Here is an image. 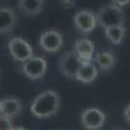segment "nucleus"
Masks as SVG:
<instances>
[{"mask_svg": "<svg viewBox=\"0 0 130 130\" xmlns=\"http://www.w3.org/2000/svg\"><path fill=\"white\" fill-rule=\"evenodd\" d=\"M60 109V95L55 90H43L30 104V112L37 118H48Z\"/></svg>", "mask_w": 130, "mask_h": 130, "instance_id": "1", "label": "nucleus"}, {"mask_svg": "<svg viewBox=\"0 0 130 130\" xmlns=\"http://www.w3.org/2000/svg\"><path fill=\"white\" fill-rule=\"evenodd\" d=\"M95 14L98 25L103 29L112 26H125V14L122 8H118L113 4H107L102 7Z\"/></svg>", "mask_w": 130, "mask_h": 130, "instance_id": "2", "label": "nucleus"}, {"mask_svg": "<svg viewBox=\"0 0 130 130\" xmlns=\"http://www.w3.org/2000/svg\"><path fill=\"white\" fill-rule=\"evenodd\" d=\"M8 51L10 53V56L13 57V60L22 64L34 56V50H32L31 44L21 37H13L9 39Z\"/></svg>", "mask_w": 130, "mask_h": 130, "instance_id": "3", "label": "nucleus"}, {"mask_svg": "<svg viewBox=\"0 0 130 130\" xmlns=\"http://www.w3.org/2000/svg\"><path fill=\"white\" fill-rule=\"evenodd\" d=\"M81 65H82V61L77 56V53H75L73 50H69L67 52H64L62 56L60 57L59 69H60L61 74L64 75L65 78L75 79Z\"/></svg>", "mask_w": 130, "mask_h": 130, "instance_id": "4", "label": "nucleus"}, {"mask_svg": "<svg viewBox=\"0 0 130 130\" xmlns=\"http://www.w3.org/2000/svg\"><path fill=\"white\" fill-rule=\"evenodd\" d=\"M22 73L29 79H42L48 69V62L42 56H32L22 64Z\"/></svg>", "mask_w": 130, "mask_h": 130, "instance_id": "5", "label": "nucleus"}, {"mask_svg": "<svg viewBox=\"0 0 130 130\" xmlns=\"http://www.w3.org/2000/svg\"><path fill=\"white\" fill-rule=\"evenodd\" d=\"M39 46L43 51L48 53H56L64 46V38L55 29L43 31L39 37Z\"/></svg>", "mask_w": 130, "mask_h": 130, "instance_id": "6", "label": "nucleus"}, {"mask_svg": "<svg viewBox=\"0 0 130 130\" xmlns=\"http://www.w3.org/2000/svg\"><path fill=\"white\" fill-rule=\"evenodd\" d=\"M73 22L74 26L81 34H90L91 31L98 26V21H96V14L89 9H81L77 10L74 13L73 17Z\"/></svg>", "mask_w": 130, "mask_h": 130, "instance_id": "7", "label": "nucleus"}, {"mask_svg": "<svg viewBox=\"0 0 130 130\" xmlns=\"http://www.w3.org/2000/svg\"><path fill=\"white\" fill-rule=\"evenodd\" d=\"M107 117L99 108H87L81 113V125L86 130H99L104 126Z\"/></svg>", "mask_w": 130, "mask_h": 130, "instance_id": "8", "label": "nucleus"}, {"mask_svg": "<svg viewBox=\"0 0 130 130\" xmlns=\"http://www.w3.org/2000/svg\"><path fill=\"white\" fill-rule=\"evenodd\" d=\"M73 51L77 53V56L81 59L82 62L92 61L95 56V46L91 39L89 38H79L75 40Z\"/></svg>", "mask_w": 130, "mask_h": 130, "instance_id": "9", "label": "nucleus"}, {"mask_svg": "<svg viewBox=\"0 0 130 130\" xmlns=\"http://www.w3.org/2000/svg\"><path fill=\"white\" fill-rule=\"evenodd\" d=\"M21 112H22V102L18 98L10 96L0 100V115L13 120L21 115Z\"/></svg>", "mask_w": 130, "mask_h": 130, "instance_id": "10", "label": "nucleus"}, {"mask_svg": "<svg viewBox=\"0 0 130 130\" xmlns=\"http://www.w3.org/2000/svg\"><path fill=\"white\" fill-rule=\"evenodd\" d=\"M17 24V14L9 7H0V34L10 32Z\"/></svg>", "mask_w": 130, "mask_h": 130, "instance_id": "11", "label": "nucleus"}, {"mask_svg": "<svg viewBox=\"0 0 130 130\" xmlns=\"http://www.w3.org/2000/svg\"><path fill=\"white\" fill-rule=\"evenodd\" d=\"M98 74L99 73H98V68L94 64V61H86L82 62V65L79 67L75 79L82 83H92L96 79Z\"/></svg>", "mask_w": 130, "mask_h": 130, "instance_id": "12", "label": "nucleus"}, {"mask_svg": "<svg viewBox=\"0 0 130 130\" xmlns=\"http://www.w3.org/2000/svg\"><path fill=\"white\" fill-rule=\"evenodd\" d=\"M92 61L96 65V68H99L100 70L109 72L116 64V57L112 53V51H100L95 53Z\"/></svg>", "mask_w": 130, "mask_h": 130, "instance_id": "13", "label": "nucleus"}, {"mask_svg": "<svg viewBox=\"0 0 130 130\" xmlns=\"http://www.w3.org/2000/svg\"><path fill=\"white\" fill-rule=\"evenodd\" d=\"M17 7L26 16H37L43 10L44 0H18Z\"/></svg>", "mask_w": 130, "mask_h": 130, "instance_id": "14", "label": "nucleus"}, {"mask_svg": "<svg viewBox=\"0 0 130 130\" xmlns=\"http://www.w3.org/2000/svg\"><path fill=\"white\" fill-rule=\"evenodd\" d=\"M125 34H126V27L125 26H112V27L104 29L105 38L115 46L121 44L124 38H125Z\"/></svg>", "mask_w": 130, "mask_h": 130, "instance_id": "15", "label": "nucleus"}, {"mask_svg": "<svg viewBox=\"0 0 130 130\" xmlns=\"http://www.w3.org/2000/svg\"><path fill=\"white\" fill-rule=\"evenodd\" d=\"M14 126H13V122L10 118L0 115V130H12Z\"/></svg>", "mask_w": 130, "mask_h": 130, "instance_id": "16", "label": "nucleus"}, {"mask_svg": "<svg viewBox=\"0 0 130 130\" xmlns=\"http://www.w3.org/2000/svg\"><path fill=\"white\" fill-rule=\"evenodd\" d=\"M57 3L64 9H70L75 5V0H57Z\"/></svg>", "mask_w": 130, "mask_h": 130, "instance_id": "17", "label": "nucleus"}, {"mask_svg": "<svg viewBox=\"0 0 130 130\" xmlns=\"http://www.w3.org/2000/svg\"><path fill=\"white\" fill-rule=\"evenodd\" d=\"M111 4L118 7V8H122L130 4V0H111Z\"/></svg>", "mask_w": 130, "mask_h": 130, "instance_id": "18", "label": "nucleus"}, {"mask_svg": "<svg viewBox=\"0 0 130 130\" xmlns=\"http://www.w3.org/2000/svg\"><path fill=\"white\" fill-rule=\"evenodd\" d=\"M124 118H125V121L127 124H130V103L125 107V109H124Z\"/></svg>", "mask_w": 130, "mask_h": 130, "instance_id": "19", "label": "nucleus"}, {"mask_svg": "<svg viewBox=\"0 0 130 130\" xmlns=\"http://www.w3.org/2000/svg\"><path fill=\"white\" fill-rule=\"evenodd\" d=\"M12 130H26L25 127H21V126H18V127H13Z\"/></svg>", "mask_w": 130, "mask_h": 130, "instance_id": "20", "label": "nucleus"}, {"mask_svg": "<svg viewBox=\"0 0 130 130\" xmlns=\"http://www.w3.org/2000/svg\"><path fill=\"white\" fill-rule=\"evenodd\" d=\"M113 130H122V129H113Z\"/></svg>", "mask_w": 130, "mask_h": 130, "instance_id": "21", "label": "nucleus"}, {"mask_svg": "<svg viewBox=\"0 0 130 130\" xmlns=\"http://www.w3.org/2000/svg\"><path fill=\"white\" fill-rule=\"evenodd\" d=\"M56 130H62V129H56Z\"/></svg>", "mask_w": 130, "mask_h": 130, "instance_id": "22", "label": "nucleus"}]
</instances>
